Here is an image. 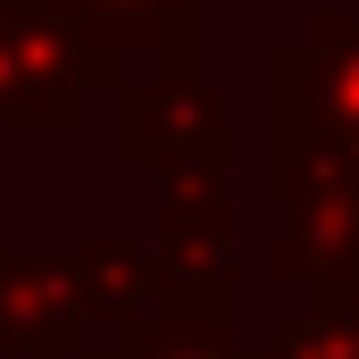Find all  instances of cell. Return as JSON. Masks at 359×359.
Segmentation results:
<instances>
[{"instance_id": "cell-1", "label": "cell", "mask_w": 359, "mask_h": 359, "mask_svg": "<svg viewBox=\"0 0 359 359\" xmlns=\"http://www.w3.org/2000/svg\"><path fill=\"white\" fill-rule=\"evenodd\" d=\"M117 159L151 168L159 184H226L234 117L201 76H151L117 92Z\"/></svg>"}, {"instance_id": "cell-2", "label": "cell", "mask_w": 359, "mask_h": 359, "mask_svg": "<svg viewBox=\"0 0 359 359\" xmlns=\"http://www.w3.org/2000/svg\"><path fill=\"white\" fill-rule=\"evenodd\" d=\"M100 67L50 0H0V126H76Z\"/></svg>"}, {"instance_id": "cell-3", "label": "cell", "mask_w": 359, "mask_h": 359, "mask_svg": "<svg viewBox=\"0 0 359 359\" xmlns=\"http://www.w3.org/2000/svg\"><path fill=\"white\" fill-rule=\"evenodd\" d=\"M151 251L168 268V301L159 309L234 318V201H226V184H168Z\"/></svg>"}, {"instance_id": "cell-4", "label": "cell", "mask_w": 359, "mask_h": 359, "mask_svg": "<svg viewBox=\"0 0 359 359\" xmlns=\"http://www.w3.org/2000/svg\"><path fill=\"white\" fill-rule=\"evenodd\" d=\"M100 67V92H126V59H151L159 76H192L201 50V0H50Z\"/></svg>"}, {"instance_id": "cell-5", "label": "cell", "mask_w": 359, "mask_h": 359, "mask_svg": "<svg viewBox=\"0 0 359 359\" xmlns=\"http://www.w3.org/2000/svg\"><path fill=\"white\" fill-rule=\"evenodd\" d=\"M268 84H276L268 117H292V126H318V134L359 142V17H343V8L309 17V42L276 50Z\"/></svg>"}, {"instance_id": "cell-6", "label": "cell", "mask_w": 359, "mask_h": 359, "mask_svg": "<svg viewBox=\"0 0 359 359\" xmlns=\"http://www.w3.org/2000/svg\"><path fill=\"white\" fill-rule=\"evenodd\" d=\"M8 351L92 359V309H84V284H76V259L0 243V359Z\"/></svg>"}, {"instance_id": "cell-7", "label": "cell", "mask_w": 359, "mask_h": 359, "mask_svg": "<svg viewBox=\"0 0 359 359\" xmlns=\"http://www.w3.org/2000/svg\"><path fill=\"white\" fill-rule=\"evenodd\" d=\"M67 259H76V284H84L92 326H109V343H117L126 326H142V318L168 301V268H159V251H142V243L100 234V243L67 251Z\"/></svg>"}, {"instance_id": "cell-8", "label": "cell", "mask_w": 359, "mask_h": 359, "mask_svg": "<svg viewBox=\"0 0 359 359\" xmlns=\"http://www.w3.org/2000/svg\"><path fill=\"white\" fill-rule=\"evenodd\" d=\"M268 184H276V201H284V209H318V201H343V209H359V142L276 117Z\"/></svg>"}, {"instance_id": "cell-9", "label": "cell", "mask_w": 359, "mask_h": 359, "mask_svg": "<svg viewBox=\"0 0 359 359\" xmlns=\"http://www.w3.org/2000/svg\"><path fill=\"white\" fill-rule=\"evenodd\" d=\"M276 276H301L309 292L359 284V209H343V201L284 209V226H276Z\"/></svg>"}, {"instance_id": "cell-10", "label": "cell", "mask_w": 359, "mask_h": 359, "mask_svg": "<svg viewBox=\"0 0 359 359\" xmlns=\"http://www.w3.org/2000/svg\"><path fill=\"white\" fill-rule=\"evenodd\" d=\"M92 359H243V343H234V318L151 309V318L126 326L117 343H92Z\"/></svg>"}, {"instance_id": "cell-11", "label": "cell", "mask_w": 359, "mask_h": 359, "mask_svg": "<svg viewBox=\"0 0 359 359\" xmlns=\"http://www.w3.org/2000/svg\"><path fill=\"white\" fill-rule=\"evenodd\" d=\"M268 359H359V318L343 309V301H309L301 318L276 326Z\"/></svg>"}]
</instances>
